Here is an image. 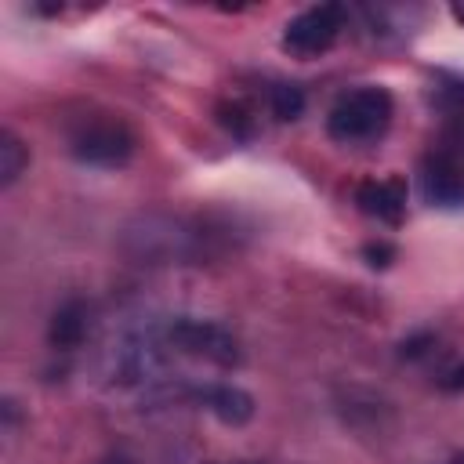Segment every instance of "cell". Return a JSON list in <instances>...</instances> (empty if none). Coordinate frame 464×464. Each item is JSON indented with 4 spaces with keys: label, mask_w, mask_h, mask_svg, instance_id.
Instances as JSON below:
<instances>
[{
    "label": "cell",
    "mask_w": 464,
    "mask_h": 464,
    "mask_svg": "<svg viewBox=\"0 0 464 464\" xmlns=\"http://www.w3.org/2000/svg\"><path fill=\"white\" fill-rule=\"evenodd\" d=\"M341 29H344V7L341 4H315L283 25V47L297 58H315L337 44Z\"/></svg>",
    "instance_id": "4"
},
{
    "label": "cell",
    "mask_w": 464,
    "mask_h": 464,
    "mask_svg": "<svg viewBox=\"0 0 464 464\" xmlns=\"http://www.w3.org/2000/svg\"><path fill=\"white\" fill-rule=\"evenodd\" d=\"M87 323H91L87 304L83 301H65L54 312V319H51V344L54 348H76V344H83Z\"/></svg>",
    "instance_id": "8"
},
{
    "label": "cell",
    "mask_w": 464,
    "mask_h": 464,
    "mask_svg": "<svg viewBox=\"0 0 464 464\" xmlns=\"http://www.w3.org/2000/svg\"><path fill=\"white\" fill-rule=\"evenodd\" d=\"M69 149L91 167H123L134 156V134L116 116H83L69 130Z\"/></svg>",
    "instance_id": "2"
},
{
    "label": "cell",
    "mask_w": 464,
    "mask_h": 464,
    "mask_svg": "<svg viewBox=\"0 0 464 464\" xmlns=\"http://www.w3.org/2000/svg\"><path fill=\"white\" fill-rule=\"evenodd\" d=\"M420 188L431 203H442V207L464 203V156L453 149L431 152L420 170Z\"/></svg>",
    "instance_id": "5"
},
{
    "label": "cell",
    "mask_w": 464,
    "mask_h": 464,
    "mask_svg": "<svg viewBox=\"0 0 464 464\" xmlns=\"http://www.w3.org/2000/svg\"><path fill=\"white\" fill-rule=\"evenodd\" d=\"M25 163H29V149L11 130H4L0 134V185L4 188L14 185L22 178V170H25Z\"/></svg>",
    "instance_id": "9"
},
{
    "label": "cell",
    "mask_w": 464,
    "mask_h": 464,
    "mask_svg": "<svg viewBox=\"0 0 464 464\" xmlns=\"http://www.w3.org/2000/svg\"><path fill=\"white\" fill-rule=\"evenodd\" d=\"M102 464H134V460H127V457H109V460H102Z\"/></svg>",
    "instance_id": "13"
},
{
    "label": "cell",
    "mask_w": 464,
    "mask_h": 464,
    "mask_svg": "<svg viewBox=\"0 0 464 464\" xmlns=\"http://www.w3.org/2000/svg\"><path fill=\"white\" fill-rule=\"evenodd\" d=\"M439 384H442L446 392H460V388H464V362H457L453 370H446Z\"/></svg>",
    "instance_id": "11"
},
{
    "label": "cell",
    "mask_w": 464,
    "mask_h": 464,
    "mask_svg": "<svg viewBox=\"0 0 464 464\" xmlns=\"http://www.w3.org/2000/svg\"><path fill=\"white\" fill-rule=\"evenodd\" d=\"M196 399L221 420V424H246L254 417V399L243 392V388H232V384H210V388H199Z\"/></svg>",
    "instance_id": "7"
},
{
    "label": "cell",
    "mask_w": 464,
    "mask_h": 464,
    "mask_svg": "<svg viewBox=\"0 0 464 464\" xmlns=\"http://www.w3.org/2000/svg\"><path fill=\"white\" fill-rule=\"evenodd\" d=\"M268 102H272V112H276L279 120H294V116L304 109V94H301V87H294V83H276L272 94H268Z\"/></svg>",
    "instance_id": "10"
},
{
    "label": "cell",
    "mask_w": 464,
    "mask_h": 464,
    "mask_svg": "<svg viewBox=\"0 0 464 464\" xmlns=\"http://www.w3.org/2000/svg\"><path fill=\"white\" fill-rule=\"evenodd\" d=\"M163 341L170 352H181V355H192V359H207V362H218V366H236L239 362V344L236 337L210 323V319H192V315H181V319H170L163 326Z\"/></svg>",
    "instance_id": "3"
},
{
    "label": "cell",
    "mask_w": 464,
    "mask_h": 464,
    "mask_svg": "<svg viewBox=\"0 0 464 464\" xmlns=\"http://www.w3.org/2000/svg\"><path fill=\"white\" fill-rule=\"evenodd\" d=\"M392 120V94L384 87H355L341 94L326 116V130L334 141L355 145L377 138Z\"/></svg>",
    "instance_id": "1"
},
{
    "label": "cell",
    "mask_w": 464,
    "mask_h": 464,
    "mask_svg": "<svg viewBox=\"0 0 464 464\" xmlns=\"http://www.w3.org/2000/svg\"><path fill=\"white\" fill-rule=\"evenodd\" d=\"M366 257H370V265H388L392 246H384V243H370V246H366Z\"/></svg>",
    "instance_id": "12"
},
{
    "label": "cell",
    "mask_w": 464,
    "mask_h": 464,
    "mask_svg": "<svg viewBox=\"0 0 464 464\" xmlns=\"http://www.w3.org/2000/svg\"><path fill=\"white\" fill-rule=\"evenodd\" d=\"M453 14H457V18H460V22H464V7H453Z\"/></svg>",
    "instance_id": "14"
},
{
    "label": "cell",
    "mask_w": 464,
    "mask_h": 464,
    "mask_svg": "<svg viewBox=\"0 0 464 464\" xmlns=\"http://www.w3.org/2000/svg\"><path fill=\"white\" fill-rule=\"evenodd\" d=\"M355 203H359L362 214L395 225L402 218V207H406V185L399 178H392V181H362L359 192H355Z\"/></svg>",
    "instance_id": "6"
}]
</instances>
